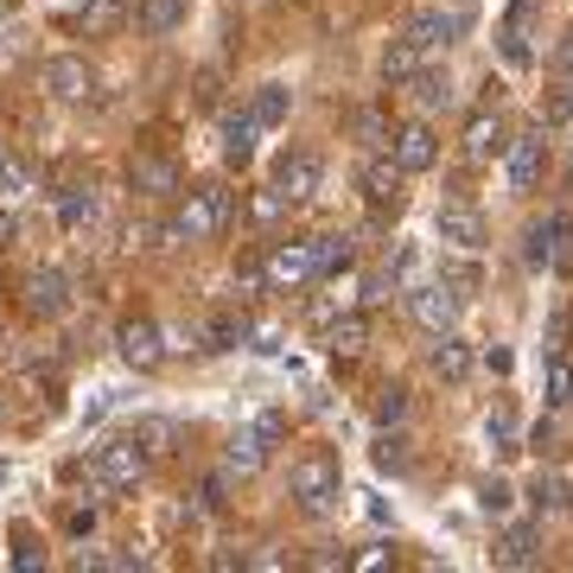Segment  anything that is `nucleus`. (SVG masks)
Returning a JSON list of instances; mask_svg holds the SVG:
<instances>
[{"instance_id": "40", "label": "nucleus", "mask_w": 573, "mask_h": 573, "mask_svg": "<svg viewBox=\"0 0 573 573\" xmlns=\"http://www.w3.org/2000/svg\"><path fill=\"white\" fill-rule=\"evenodd\" d=\"M478 497H485V510H510V485H497V478H491V485H485Z\"/></svg>"}, {"instance_id": "6", "label": "nucleus", "mask_w": 573, "mask_h": 573, "mask_svg": "<svg viewBox=\"0 0 573 573\" xmlns=\"http://www.w3.org/2000/svg\"><path fill=\"white\" fill-rule=\"evenodd\" d=\"M319 185H325V159H319V154L293 147V154L274 159V191H281L286 205H313Z\"/></svg>"}, {"instance_id": "27", "label": "nucleus", "mask_w": 573, "mask_h": 573, "mask_svg": "<svg viewBox=\"0 0 573 573\" xmlns=\"http://www.w3.org/2000/svg\"><path fill=\"white\" fill-rule=\"evenodd\" d=\"M286 108H293V96H286V83H261L256 96H249V115H256L261 128H274V122H286Z\"/></svg>"}, {"instance_id": "25", "label": "nucleus", "mask_w": 573, "mask_h": 573, "mask_svg": "<svg viewBox=\"0 0 573 573\" xmlns=\"http://www.w3.org/2000/svg\"><path fill=\"white\" fill-rule=\"evenodd\" d=\"M427 71V52H420L415 39H395L389 52H383V83H415Z\"/></svg>"}, {"instance_id": "15", "label": "nucleus", "mask_w": 573, "mask_h": 573, "mask_svg": "<svg viewBox=\"0 0 573 573\" xmlns=\"http://www.w3.org/2000/svg\"><path fill=\"white\" fill-rule=\"evenodd\" d=\"M389 159L402 166V173H427V166L440 159V140H434L427 122H402V128L389 134Z\"/></svg>"}, {"instance_id": "32", "label": "nucleus", "mask_w": 573, "mask_h": 573, "mask_svg": "<svg viewBox=\"0 0 573 573\" xmlns=\"http://www.w3.org/2000/svg\"><path fill=\"white\" fill-rule=\"evenodd\" d=\"M351 261H357L351 236H319V274H344Z\"/></svg>"}, {"instance_id": "44", "label": "nucleus", "mask_w": 573, "mask_h": 573, "mask_svg": "<svg viewBox=\"0 0 573 573\" xmlns=\"http://www.w3.org/2000/svg\"><path fill=\"white\" fill-rule=\"evenodd\" d=\"M96 529V510H71V535H90Z\"/></svg>"}, {"instance_id": "39", "label": "nucleus", "mask_w": 573, "mask_h": 573, "mask_svg": "<svg viewBox=\"0 0 573 573\" xmlns=\"http://www.w3.org/2000/svg\"><path fill=\"white\" fill-rule=\"evenodd\" d=\"M249 210H256V223H274V217L286 210V198L274 191V185H268V191H256V205H249Z\"/></svg>"}, {"instance_id": "30", "label": "nucleus", "mask_w": 573, "mask_h": 573, "mask_svg": "<svg viewBox=\"0 0 573 573\" xmlns=\"http://www.w3.org/2000/svg\"><path fill=\"white\" fill-rule=\"evenodd\" d=\"M242 338H249V319L242 313H223V319H210L205 325V351H236Z\"/></svg>"}, {"instance_id": "7", "label": "nucleus", "mask_w": 573, "mask_h": 573, "mask_svg": "<svg viewBox=\"0 0 573 573\" xmlns=\"http://www.w3.org/2000/svg\"><path fill=\"white\" fill-rule=\"evenodd\" d=\"M408 319H415L420 332H434V338H440V332L459 325V293H452L446 281H415V286H408Z\"/></svg>"}, {"instance_id": "21", "label": "nucleus", "mask_w": 573, "mask_h": 573, "mask_svg": "<svg viewBox=\"0 0 573 573\" xmlns=\"http://www.w3.org/2000/svg\"><path fill=\"white\" fill-rule=\"evenodd\" d=\"M503 147H510V140H503V122H497V115H471L466 122V159L471 166H485V159L503 154Z\"/></svg>"}, {"instance_id": "12", "label": "nucleus", "mask_w": 573, "mask_h": 573, "mask_svg": "<svg viewBox=\"0 0 573 573\" xmlns=\"http://www.w3.org/2000/svg\"><path fill=\"white\" fill-rule=\"evenodd\" d=\"M357 185H364V205L369 210H402V198H408V191H402V185H408V173H402V166H395L389 154H376V159H364V173H357Z\"/></svg>"}, {"instance_id": "37", "label": "nucleus", "mask_w": 573, "mask_h": 573, "mask_svg": "<svg viewBox=\"0 0 573 573\" xmlns=\"http://www.w3.org/2000/svg\"><path fill=\"white\" fill-rule=\"evenodd\" d=\"M223 503H230V466L210 471L205 485H198V510H223Z\"/></svg>"}, {"instance_id": "31", "label": "nucleus", "mask_w": 573, "mask_h": 573, "mask_svg": "<svg viewBox=\"0 0 573 573\" xmlns=\"http://www.w3.org/2000/svg\"><path fill=\"white\" fill-rule=\"evenodd\" d=\"M529 503H535V510H567V503H573V478H554V471H548V478H535Z\"/></svg>"}, {"instance_id": "13", "label": "nucleus", "mask_w": 573, "mask_h": 573, "mask_svg": "<svg viewBox=\"0 0 573 573\" xmlns=\"http://www.w3.org/2000/svg\"><path fill=\"white\" fill-rule=\"evenodd\" d=\"M567 236H573V217H567V210H548L542 223H529V242H522V261H529V268H554V261L567 256V249H561Z\"/></svg>"}, {"instance_id": "18", "label": "nucleus", "mask_w": 573, "mask_h": 573, "mask_svg": "<svg viewBox=\"0 0 573 573\" xmlns=\"http://www.w3.org/2000/svg\"><path fill=\"white\" fill-rule=\"evenodd\" d=\"M128 179H134V191H179V166H173V159H159V154H134L128 159Z\"/></svg>"}, {"instance_id": "9", "label": "nucleus", "mask_w": 573, "mask_h": 573, "mask_svg": "<svg viewBox=\"0 0 573 573\" xmlns=\"http://www.w3.org/2000/svg\"><path fill=\"white\" fill-rule=\"evenodd\" d=\"M466 7H420L415 20H408V27H402V39H415L420 52L434 58L440 52V45H452V39H459V32H466Z\"/></svg>"}, {"instance_id": "34", "label": "nucleus", "mask_w": 573, "mask_h": 573, "mask_svg": "<svg viewBox=\"0 0 573 573\" xmlns=\"http://www.w3.org/2000/svg\"><path fill=\"white\" fill-rule=\"evenodd\" d=\"M573 402V357H554L548 364V408H567Z\"/></svg>"}, {"instance_id": "26", "label": "nucleus", "mask_w": 573, "mask_h": 573, "mask_svg": "<svg viewBox=\"0 0 573 573\" xmlns=\"http://www.w3.org/2000/svg\"><path fill=\"white\" fill-rule=\"evenodd\" d=\"M90 217H96V191H90V185H71V191L58 198V230H71V236H77L83 223H90Z\"/></svg>"}, {"instance_id": "17", "label": "nucleus", "mask_w": 573, "mask_h": 573, "mask_svg": "<svg viewBox=\"0 0 573 573\" xmlns=\"http://www.w3.org/2000/svg\"><path fill=\"white\" fill-rule=\"evenodd\" d=\"M268 452H274V440H268L256 420H249V427L223 446V466H230V471H261V466H268Z\"/></svg>"}, {"instance_id": "16", "label": "nucleus", "mask_w": 573, "mask_h": 573, "mask_svg": "<svg viewBox=\"0 0 573 573\" xmlns=\"http://www.w3.org/2000/svg\"><path fill=\"white\" fill-rule=\"evenodd\" d=\"M497 567H535L542 561V529L535 522H517V529H503V542L491 548Z\"/></svg>"}, {"instance_id": "14", "label": "nucleus", "mask_w": 573, "mask_h": 573, "mask_svg": "<svg viewBox=\"0 0 573 573\" xmlns=\"http://www.w3.org/2000/svg\"><path fill=\"white\" fill-rule=\"evenodd\" d=\"M115 351H122V364L154 369L159 357H166V332H159L154 319H122V332H115Z\"/></svg>"}, {"instance_id": "24", "label": "nucleus", "mask_w": 573, "mask_h": 573, "mask_svg": "<svg viewBox=\"0 0 573 573\" xmlns=\"http://www.w3.org/2000/svg\"><path fill=\"white\" fill-rule=\"evenodd\" d=\"M256 134H261V122L249 108L230 115V122H223V159H230V166H249V159H256Z\"/></svg>"}, {"instance_id": "41", "label": "nucleus", "mask_w": 573, "mask_h": 573, "mask_svg": "<svg viewBox=\"0 0 573 573\" xmlns=\"http://www.w3.org/2000/svg\"><path fill=\"white\" fill-rule=\"evenodd\" d=\"M13 567H45V548H39V542H27L20 554H13Z\"/></svg>"}, {"instance_id": "5", "label": "nucleus", "mask_w": 573, "mask_h": 573, "mask_svg": "<svg viewBox=\"0 0 573 573\" xmlns=\"http://www.w3.org/2000/svg\"><path fill=\"white\" fill-rule=\"evenodd\" d=\"M39 90H45L52 103H90V96H96V71H90L77 52H58V58L39 64Z\"/></svg>"}, {"instance_id": "43", "label": "nucleus", "mask_w": 573, "mask_h": 573, "mask_svg": "<svg viewBox=\"0 0 573 573\" xmlns=\"http://www.w3.org/2000/svg\"><path fill=\"white\" fill-rule=\"evenodd\" d=\"M256 427L268 434V440H281V434H286V420H281V415H256Z\"/></svg>"}, {"instance_id": "3", "label": "nucleus", "mask_w": 573, "mask_h": 573, "mask_svg": "<svg viewBox=\"0 0 573 573\" xmlns=\"http://www.w3.org/2000/svg\"><path fill=\"white\" fill-rule=\"evenodd\" d=\"M223 223H230V191H223V185H205V191H185L179 217L166 223V242H210Z\"/></svg>"}, {"instance_id": "45", "label": "nucleus", "mask_w": 573, "mask_h": 573, "mask_svg": "<svg viewBox=\"0 0 573 573\" xmlns=\"http://www.w3.org/2000/svg\"><path fill=\"white\" fill-rule=\"evenodd\" d=\"M573 115V96H554V108H548V122H567Z\"/></svg>"}, {"instance_id": "8", "label": "nucleus", "mask_w": 573, "mask_h": 573, "mask_svg": "<svg viewBox=\"0 0 573 573\" xmlns=\"http://www.w3.org/2000/svg\"><path fill=\"white\" fill-rule=\"evenodd\" d=\"M434 236H440L446 249H485V242H491V230H485V217H478V210L466 205V198H446L440 210H434Z\"/></svg>"}, {"instance_id": "46", "label": "nucleus", "mask_w": 573, "mask_h": 573, "mask_svg": "<svg viewBox=\"0 0 573 573\" xmlns=\"http://www.w3.org/2000/svg\"><path fill=\"white\" fill-rule=\"evenodd\" d=\"M13 185H20V173L7 166V154H0V191H13Z\"/></svg>"}, {"instance_id": "4", "label": "nucleus", "mask_w": 573, "mask_h": 573, "mask_svg": "<svg viewBox=\"0 0 573 573\" xmlns=\"http://www.w3.org/2000/svg\"><path fill=\"white\" fill-rule=\"evenodd\" d=\"M140 471H147V452H140V440H134V434H122V440H103L96 452H90V478H96L103 491H134V485H140Z\"/></svg>"}, {"instance_id": "23", "label": "nucleus", "mask_w": 573, "mask_h": 573, "mask_svg": "<svg viewBox=\"0 0 573 573\" xmlns=\"http://www.w3.org/2000/svg\"><path fill=\"white\" fill-rule=\"evenodd\" d=\"M529 7H535V0H517V7H510V20H503V32H497V45H503V64H529Z\"/></svg>"}, {"instance_id": "22", "label": "nucleus", "mask_w": 573, "mask_h": 573, "mask_svg": "<svg viewBox=\"0 0 573 573\" xmlns=\"http://www.w3.org/2000/svg\"><path fill=\"white\" fill-rule=\"evenodd\" d=\"M471 364H478V357H471V344L452 338V332H440V344H434V376H440V383H466Z\"/></svg>"}, {"instance_id": "20", "label": "nucleus", "mask_w": 573, "mask_h": 573, "mask_svg": "<svg viewBox=\"0 0 573 573\" xmlns=\"http://www.w3.org/2000/svg\"><path fill=\"white\" fill-rule=\"evenodd\" d=\"M134 20V0H90V7H83V39H108V32L115 27H128Z\"/></svg>"}, {"instance_id": "28", "label": "nucleus", "mask_w": 573, "mask_h": 573, "mask_svg": "<svg viewBox=\"0 0 573 573\" xmlns=\"http://www.w3.org/2000/svg\"><path fill=\"white\" fill-rule=\"evenodd\" d=\"M325 344H332L338 357H357V351H364V344H369V319H364V313H344L338 325L325 332Z\"/></svg>"}, {"instance_id": "19", "label": "nucleus", "mask_w": 573, "mask_h": 573, "mask_svg": "<svg viewBox=\"0 0 573 573\" xmlns=\"http://www.w3.org/2000/svg\"><path fill=\"white\" fill-rule=\"evenodd\" d=\"M179 20H185V0H140L134 7V32L140 39H166Z\"/></svg>"}, {"instance_id": "42", "label": "nucleus", "mask_w": 573, "mask_h": 573, "mask_svg": "<svg viewBox=\"0 0 573 573\" xmlns=\"http://www.w3.org/2000/svg\"><path fill=\"white\" fill-rule=\"evenodd\" d=\"M389 561H395L389 548H369V554H357V561H351V567H389Z\"/></svg>"}, {"instance_id": "36", "label": "nucleus", "mask_w": 573, "mask_h": 573, "mask_svg": "<svg viewBox=\"0 0 573 573\" xmlns=\"http://www.w3.org/2000/svg\"><path fill=\"white\" fill-rule=\"evenodd\" d=\"M415 96H420V108H446V103H452V90H446L440 71H420V77H415Z\"/></svg>"}, {"instance_id": "11", "label": "nucleus", "mask_w": 573, "mask_h": 573, "mask_svg": "<svg viewBox=\"0 0 573 573\" xmlns=\"http://www.w3.org/2000/svg\"><path fill=\"white\" fill-rule=\"evenodd\" d=\"M20 300H27V313H32V319L71 313V274H64V268H32L27 286H20Z\"/></svg>"}, {"instance_id": "10", "label": "nucleus", "mask_w": 573, "mask_h": 573, "mask_svg": "<svg viewBox=\"0 0 573 573\" xmlns=\"http://www.w3.org/2000/svg\"><path fill=\"white\" fill-rule=\"evenodd\" d=\"M503 166H510V191H535L542 173H548V134L542 128L517 134V140L503 147Z\"/></svg>"}, {"instance_id": "35", "label": "nucleus", "mask_w": 573, "mask_h": 573, "mask_svg": "<svg viewBox=\"0 0 573 573\" xmlns=\"http://www.w3.org/2000/svg\"><path fill=\"white\" fill-rule=\"evenodd\" d=\"M376 466H383V471H408V466H415V459H408V440H402V434H383V440H376Z\"/></svg>"}, {"instance_id": "38", "label": "nucleus", "mask_w": 573, "mask_h": 573, "mask_svg": "<svg viewBox=\"0 0 573 573\" xmlns=\"http://www.w3.org/2000/svg\"><path fill=\"white\" fill-rule=\"evenodd\" d=\"M402 415H408V389H383V395H376V420H383V427H395Z\"/></svg>"}, {"instance_id": "2", "label": "nucleus", "mask_w": 573, "mask_h": 573, "mask_svg": "<svg viewBox=\"0 0 573 573\" xmlns=\"http://www.w3.org/2000/svg\"><path fill=\"white\" fill-rule=\"evenodd\" d=\"M286 491H293V503H300L306 517H325V510L338 503V452H306V459H293Z\"/></svg>"}, {"instance_id": "29", "label": "nucleus", "mask_w": 573, "mask_h": 573, "mask_svg": "<svg viewBox=\"0 0 573 573\" xmlns=\"http://www.w3.org/2000/svg\"><path fill=\"white\" fill-rule=\"evenodd\" d=\"M134 440H140V452H147V459H159V452H173V420L166 415H140L128 427Z\"/></svg>"}, {"instance_id": "1", "label": "nucleus", "mask_w": 573, "mask_h": 573, "mask_svg": "<svg viewBox=\"0 0 573 573\" xmlns=\"http://www.w3.org/2000/svg\"><path fill=\"white\" fill-rule=\"evenodd\" d=\"M261 281L268 293H300V286L319 281V236H286L261 256Z\"/></svg>"}, {"instance_id": "33", "label": "nucleus", "mask_w": 573, "mask_h": 573, "mask_svg": "<svg viewBox=\"0 0 573 573\" xmlns=\"http://www.w3.org/2000/svg\"><path fill=\"white\" fill-rule=\"evenodd\" d=\"M517 420H510V408H491V415H485V446H491V452H517Z\"/></svg>"}]
</instances>
